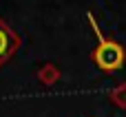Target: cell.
I'll return each mask as SVG.
<instances>
[{
  "instance_id": "cell-3",
  "label": "cell",
  "mask_w": 126,
  "mask_h": 117,
  "mask_svg": "<svg viewBox=\"0 0 126 117\" xmlns=\"http://www.w3.org/2000/svg\"><path fill=\"white\" fill-rule=\"evenodd\" d=\"M35 77H38L40 84H44V86H53L55 82H60L62 73H60V69H58L53 62H47V64H42V66L38 69Z\"/></svg>"
},
{
  "instance_id": "cell-1",
  "label": "cell",
  "mask_w": 126,
  "mask_h": 117,
  "mask_svg": "<svg viewBox=\"0 0 126 117\" xmlns=\"http://www.w3.org/2000/svg\"><path fill=\"white\" fill-rule=\"evenodd\" d=\"M89 22H91V27H93V33L97 35V44H95V49H93V53H91V60H93V62L97 64V69L104 71V73H115V71H120V69L124 66V62H126V49L120 42L106 40V38L102 35V31H100V27H97L93 13H89Z\"/></svg>"
},
{
  "instance_id": "cell-2",
  "label": "cell",
  "mask_w": 126,
  "mask_h": 117,
  "mask_svg": "<svg viewBox=\"0 0 126 117\" xmlns=\"http://www.w3.org/2000/svg\"><path fill=\"white\" fill-rule=\"evenodd\" d=\"M18 46H20V38L11 31V27L7 22L0 20V66L11 60V55L18 51Z\"/></svg>"
},
{
  "instance_id": "cell-4",
  "label": "cell",
  "mask_w": 126,
  "mask_h": 117,
  "mask_svg": "<svg viewBox=\"0 0 126 117\" xmlns=\"http://www.w3.org/2000/svg\"><path fill=\"white\" fill-rule=\"evenodd\" d=\"M109 100H111L117 108L126 111V82H120V84L109 93Z\"/></svg>"
}]
</instances>
